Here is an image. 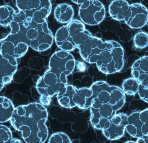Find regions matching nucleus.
Returning a JSON list of instances; mask_svg holds the SVG:
<instances>
[{"mask_svg": "<svg viewBox=\"0 0 148 143\" xmlns=\"http://www.w3.org/2000/svg\"><path fill=\"white\" fill-rule=\"evenodd\" d=\"M77 48L85 61L96 64L99 70L105 74L119 72L123 67L124 50L116 41H103L90 33Z\"/></svg>", "mask_w": 148, "mask_h": 143, "instance_id": "obj_1", "label": "nucleus"}, {"mask_svg": "<svg viewBox=\"0 0 148 143\" xmlns=\"http://www.w3.org/2000/svg\"><path fill=\"white\" fill-rule=\"evenodd\" d=\"M90 87L93 91L90 121L94 128L102 130L123 106L125 94L120 87L110 85L104 81H96Z\"/></svg>", "mask_w": 148, "mask_h": 143, "instance_id": "obj_2", "label": "nucleus"}, {"mask_svg": "<svg viewBox=\"0 0 148 143\" xmlns=\"http://www.w3.org/2000/svg\"><path fill=\"white\" fill-rule=\"evenodd\" d=\"M47 118L45 107L40 103H32L16 107L10 121L25 142L43 143L48 138Z\"/></svg>", "mask_w": 148, "mask_h": 143, "instance_id": "obj_3", "label": "nucleus"}, {"mask_svg": "<svg viewBox=\"0 0 148 143\" xmlns=\"http://www.w3.org/2000/svg\"><path fill=\"white\" fill-rule=\"evenodd\" d=\"M25 34L28 46L39 52L50 49L53 43V35L47 21L41 24L33 21Z\"/></svg>", "mask_w": 148, "mask_h": 143, "instance_id": "obj_4", "label": "nucleus"}, {"mask_svg": "<svg viewBox=\"0 0 148 143\" xmlns=\"http://www.w3.org/2000/svg\"><path fill=\"white\" fill-rule=\"evenodd\" d=\"M14 5L19 10L24 11L37 24L46 21L51 11L50 0H13Z\"/></svg>", "mask_w": 148, "mask_h": 143, "instance_id": "obj_5", "label": "nucleus"}, {"mask_svg": "<svg viewBox=\"0 0 148 143\" xmlns=\"http://www.w3.org/2000/svg\"><path fill=\"white\" fill-rule=\"evenodd\" d=\"M76 62L70 52L58 51L50 58L49 69L56 74L64 84L67 85V77L72 73L75 69Z\"/></svg>", "mask_w": 148, "mask_h": 143, "instance_id": "obj_6", "label": "nucleus"}, {"mask_svg": "<svg viewBox=\"0 0 148 143\" xmlns=\"http://www.w3.org/2000/svg\"><path fill=\"white\" fill-rule=\"evenodd\" d=\"M29 47L25 32L9 34L5 38L1 39L0 54L20 58L26 53Z\"/></svg>", "mask_w": 148, "mask_h": 143, "instance_id": "obj_7", "label": "nucleus"}, {"mask_svg": "<svg viewBox=\"0 0 148 143\" xmlns=\"http://www.w3.org/2000/svg\"><path fill=\"white\" fill-rule=\"evenodd\" d=\"M79 15L84 24L96 25L100 24L104 19L105 8L98 0H88L80 5Z\"/></svg>", "mask_w": 148, "mask_h": 143, "instance_id": "obj_8", "label": "nucleus"}, {"mask_svg": "<svg viewBox=\"0 0 148 143\" xmlns=\"http://www.w3.org/2000/svg\"><path fill=\"white\" fill-rule=\"evenodd\" d=\"M54 73L48 69L40 77L36 83V88L40 95L53 96L58 93L66 85Z\"/></svg>", "mask_w": 148, "mask_h": 143, "instance_id": "obj_9", "label": "nucleus"}, {"mask_svg": "<svg viewBox=\"0 0 148 143\" xmlns=\"http://www.w3.org/2000/svg\"><path fill=\"white\" fill-rule=\"evenodd\" d=\"M125 130L130 136L137 138L148 134V108L128 116Z\"/></svg>", "mask_w": 148, "mask_h": 143, "instance_id": "obj_10", "label": "nucleus"}, {"mask_svg": "<svg viewBox=\"0 0 148 143\" xmlns=\"http://www.w3.org/2000/svg\"><path fill=\"white\" fill-rule=\"evenodd\" d=\"M128 117L123 113H118L112 117L102 130L105 137L111 140L122 138L128 124Z\"/></svg>", "mask_w": 148, "mask_h": 143, "instance_id": "obj_11", "label": "nucleus"}, {"mask_svg": "<svg viewBox=\"0 0 148 143\" xmlns=\"http://www.w3.org/2000/svg\"><path fill=\"white\" fill-rule=\"evenodd\" d=\"M124 21L131 28H142L148 23V10L145 6L140 3L130 5L129 12Z\"/></svg>", "mask_w": 148, "mask_h": 143, "instance_id": "obj_12", "label": "nucleus"}, {"mask_svg": "<svg viewBox=\"0 0 148 143\" xmlns=\"http://www.w3.org/2000/svg\"><path fill=\"white\" fill-rule=\"evenodd\" d=\"M18 59L0 54V90L10 84L18 70Z\"/></svg>", "mask_w": 148, "mask_h": 143, "instance_id": "obj_13", "label": "nucleus"}, {"mask_svg": "<svg viewBox=\"0 0 148 143\" xmlns=\"http://www.w3.org/2000/svg\"><path fill=\"white\" fill-rule=\"evenodd\" d=\"M54 39L56 45L61 50L70 52L77 48L70 37L66 25L62 27L57 31Z\"/></svg>", "mask_w": 148, "mask_h": 143, "instance_id": "obj_14", "label": "nucleus"}, {"mask_svg": "<svg viewBox=\"0 0 148 143\" xmlns=\"http://www.w3.org/2000/svg\"><path fill=\"white\" fill-rule=\"evenodd\" d=\"M130 6V4L125 0H114L109 6V14L113 19L118 21H124Z\"/></svg>", "mask_w": 148, "mask_h": 143, "instance_id": "obj_15", "label": "nucleus"}, {"mask_svg": "<svg viewBox=\"0 0 148 143\" xmlns=\"http://www.w3.org/2000/svg\"><path fill=\"white\" fill-rule=\"evenodd\" d=\"M131 73L132 77L139 83L148 80V56L136 60L132 66Z\"/></svg>", "mask_w": 148, "mask_h": 143, "instance_id": "obj_16", "label": "nucleus"}, {"mask_svg": "<svg viewBox=\"0 0 148 143\" xmlns=\"http://www.w3.org/2000/svg\"><path fill=\"white\" fill-rule=\"evenodd\" d=\"M93 91L90 87H82L77 89L73 98L76 106L82 109L90 108Z\"/></svg>", "mask_w": 148, "mask_h": 143, "instance_id": "obj_17", "label": "nucleus"}, {"mask_svg": "<svg viewBox=\"0 0 148 143\" xmlns=\"http://www.w3.org/2000/svg\"><path fill=\"white\" fill-rule=\"evenodd\" d=\"M77 89L74 86L67 85L57 94L58 102L60 105L66 108L76 107L73 102V98Z\"/></svg>", "mask_w": 148, "mask_h": 143, "instance_id": "obj_18", "label": "nucleus"}, {"mask_svg": "<svg viewBox=\"0 0 148 143\" xmlns=\"http://www.w3.org/2000/svg\"><path fill=\"white\" fill-rule=\"evenodd\" d=\"M54 16L57 21L60 23H69L73 20L74 11L72 7L68 4H60L54 9Z\"/></svg>", "mask_w": 148, "mask_h": 143, "instance_id": "obj_19", "label": "nucleus"}, {"mask_svg": "<svg viewBox=\"0 0 148 143\" xmlns=\"http://www.w3.org/2000/svg\"><path fill=\"white\" fill-rule=\"evenodd\" d=\"M15 108L11 100L4 96L0 97V122L10 120Z\"/></svg>", "mask_w": 148, "mask_h": 143, "instance_id": "obj_20", "label": "nucleus"}, {"mask_svg": "<svg viewBox=\"0 0 148 143\" xmlns=\"http://www.w3.org/2000/svg\"><path fill=\"white\" fill-rule=\"evenodd\" d=\"M15 11L9 6H2L0 9V25L2 27L10 25L13 21Z\"/></svg>", "mask_w": 148, "mask_h": 143, "instance_id": "obj_21", "label": "nucleus"}, {"mask_svg": "<svg viewBox=\"0 0 148 143\" xmlns=\"http://www.w3.org/2000/svg\"><path fill=\"white\" fill-rule=\"evenodd\" d=\"M139 82L135 78H131L125 80L122 84V90L125 94L135 95L138 92Z\"/></svg>", "mask_w": 148, "mask_h": 143, "instance_id": "obj_22", "label": "nucleus"}, {"mask_svg": "<svg viewBox=\"0 0 148 143\" xmlns=\"http://www.w3.org/2000/svg\"><path fill=\"white\" fill-rule=\"evenodd\" d=\"M135 47L143 49L148 46V34L144 32L137 33L133 38Z\"/></svg>", "mask_w": 148, "mask_h": 143, "instance_id": "obj_23", "label": "nucleus"}, {"mask_svg": "<svg viewBox=\"0 0 148 143\" xmlns=\"http://www.w3.org/2000/svg\"><path fill=\"white\" fill-rule=\"evenodd\" d=\"M13 139L11 130L4 125H0V143H11Z\"/></svg>", "mask_w": 148, "mask_h": 143, "instance_id": "obj_24", "label": "nucleus"}, {"mask_svg": "<svg viewBox=\"0 0 148 143\" xmlns=\"http://www.w3.org/2000/svg\"><path fill=\"white\" fill-rule=\"evenodd\" d=\"M48 143H71L72 141L68 135L64 132H57L52 134Z\"/></svg>", "mask_w": 148, "mask_h": 143, "instance_id": "obj_25", "label": "nucleus"}, {"mask_svg": "<svg viewBox=\"0 0 148 143\" xmlns=\"http://www.w3.org/2000/svg\"><path fill=\"white\" fill-rule=\"evenodd\" d=\"M28 65L32 70L40 71L45 67V60L40 57L34 56L30 59Z\"/></svg>", "mask_w": 148, "mask_h": 143, "instance_id": "obj_26", "label": "nucleus"}, {"mask_svg": "<svg viewBox=\"0 0 148 143\" xmlns=\"http://www.w3.org/2000/svg\"><path fill=\"white\" fill-rule=\"evenodd\" d=\"M138 93L142 100L148 103V80L139 83Z\"/></svg>", "mask_w": 148, "mask_h": 143, "instance_id": "obj_27", "label": "nucleus"}, {"mask_svg": "<svg viewBox=\"0 0 148 143\" xmlns=\"http://www.w3.org/2000/svg\"><path fill=\"white\" fill-rule=\"evenodd\" d=\"M27 15L24 11L18 10L15 11L13 21L21 24L23 23L26 19Z\"/></svg>", "mask_w": 148, "mask_h": 143, "instance_id": "obj_28", "label": "nucleus"}, {"mask_svg": "<svg viewBox=\"0 0 148 143\" xmlns=\"http://www.w3.org/2000/svg\"><path fill=\"white\" fill-rule=\"evenodd\" d=\"M10 28H11V32L10 34H15L18 33L20 30V25L15 21H13L10 24Z\"/></svg>", "mask_w": 148, "mask_h": 143, "instance_id": "obj_29", "label": "nucleus"}, {"mask_svg": "<svg viewBox=\"0 0 148 143\" xmlns=\"http://www.w3.org/2000/svg\"><path fill=\"white\" fill-rule=\"evenodd\" d=\"M40 101L44 106H48L51 104L52 97L46 95H40Z\"/></svg>", "mask_w": 148, "mask_h": 143, "instance_id": "obj_30", "label": "nucleus"}, {"mask_svg": "<svg viewBox=\"0 0 148 143\" xmlns=\"http://www.w3.org/2000/svg\"><path fill=\"white\" fill-rule=\"evenodd\" d=\"M137 139L136 143H148V134H144Z\"/></svg>", "mask_w": 148, "mask_h": 143, "instance_id": "obj_31", "label": "nucleus"}, {"mask_svg": "<svg viewBox=\"0 0 148 143\" xmlns=\"http://www.w3.org/2000/svg\"><path fill=\"white\" fill-rule=\"evenodd\" d=\"M72 2L78 5H81L88 0H71Z\"/></svg>", "mask_w": 148, "mask_h": 143, "instance_id": "obj_32", "label": "nucleus"}, {"mask_svg": "<svg viewBox=\"0 0 148 143\" xmlns=\"http://www.w3.org/2000/svg\"><path fill=\"white\" fill-rule=\"evenodd\" d=\"M11 143H23V141L19 139L13 138Z\"/></svg>", "mask_w": 148, "mask_h": 143, "instance_id": "obj_33", "label": "nucleus"}, {"mask_svg": "<svg viewBox=\"0 0 148 143\" xmlns=\"http://www.w3.org/2000/svg\"><path fill=\"white\" fill-rule=\"evenodd\" d=\"M130 142H132V143H136V142H134V141H128L126 142V143H130Z\"/></svg>", "mask_w": 148, "mask_h": 143, "instance_id": "obj_34", "label": "nucleus"}, {"mask_svg": "<svg viewBox=\"0 0 148 143\" xmlns=\"http://www.w3.org/2000/svg\"></svg>", "mask_w": 148, "mask_h": 143, "instance_id": "obj_35", "label": "nucleus"}]
</instances>
